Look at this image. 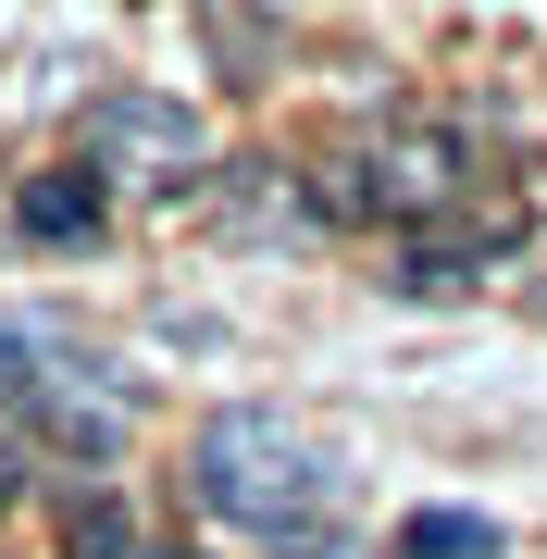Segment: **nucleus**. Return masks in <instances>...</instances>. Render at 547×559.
I'll use <instances>...</instances> for the list:
<instances>
[{
	"label": "nucleus",
	"instance_id": "obj_1",
	"mask_svg": "<svg viewBox=\"0 0 547 559\" xmlns=\"http://www.w3.org/2000/svg\"><path fill=\"white\" fill-rule=\"evenodd\" d=\"M187 498H200L212 535H237L262 559H348V535H336L348 460L274 399H237V411H212L187 436Z\"/></svg>",
	"mask_w": 547,
	"mask_h": 559
},
{
	"label": "nucleus",
	"instance_id": "obj_2",
	"mask_svg": "<svg viewBox=\"0 0 547 559\" xmlns=\"http://www.w3.org/2000/svg\"><path fill=\"white\" fill-rule=\"evenodd\" d=\"M75 162L112 187H138V200H175V187H200L212 175V124L175 100V87H100L87 100V124H75Z\"/></svg>",
	"mask_w": 547,
	"mask_h": 559
},
{
	"label": "nucleus",
	"instance_id": "obj_3",
	"mask_svg": "<svg viewBox=\"0 0 547 559\" xmlns=\"http://www.w3.org/2000/svg\"><path fill=\"white\" fill-rule=\"evenodd\" d=\"M361 175H373V224H424V212H461L473 150H461V124L399 112L385 138H361Z\"/></svg>",
	"mask_w": 547,
	"mask_h": 559
},
{
	"label": "nucleus",
	"instance_id": "obj_4",
	"mask_svg": "<svg viewBox=\"0 0 547 559\" xmlns=\"http://www.w3.org/2000/svg\"><path fill=\"white\" fill-rule=\"evenodd\" d=\"M13 423L38 448H62V460H124V436H138V423H124V373H62V360L25 385Z\"/></svg>",
	"mask_w": 547,
	"mask_h": 559
},
{
	"label": "nucleus",
	"instance_id": "obj_5",
	"mask_svg": "<svg viewBox=\"0 0 547 559\" xmlns=\"http://www.w3.org/2000/svg\"><path fill=\"white\" fill-rule=\"evenodd\" d=\"M100 224H112V187L87 162H50V175L13 187V237H38V249H87Z\"/></svg>",
	"mask_w": 547,
	"mask_h": 559
},
{
	"label": "nucleus",
	"instance_id": "obj_6",
	"mask_svg": "<svg viewBox=\"0 0 547 559\" xmlns=\"http://www.w3.org/2000/svg\"><path fill=\"white\" fill-rule=\"evenodd\" d=\"M399 559H510V535L486 510H411L399 522Z\"/></svg>",
	"mask_w": 547,
	"mask_h": 559
},
{
	"label": "nucleus",
	"instance_id": "obj_7",
	"mask_svg": "<svg viewBox=\"0 0 547 559\" xmlns=\"http://www.w3.org/2000/svg\"><path fill=\"white\" fill-rule=\"evenodd\" d=\"M498 249H510V224H486L473 249H399V274H385V286H399V299H461L473 261H498Z\"/></svg>",
	"mask_w": 547,
	"mask_h": 559
},
{
	"label": "nucleus",
	"instance_id": "obj_8",
	"mask_svg": "<svg viewBox=\"0 0 547 559\" xmlns=\"http://www.w3.org/2000/svg\"><path fill=\"white\" fill-rule=\"evenodd\" d=\"M212 50L224 62H274V13L262 0H212Z\"/></svg>",
	"mask_w": 547,
	"mask_h": 559
},
{
	"label": "nucleus",
	"instance_id": "obj_9",
	"mask_svg": "<svg viewBox=\"0 0 547 559\" xmlns=\"http://www.w3.org/2000/svg\"><path fill=\"white\" fill-rule=\"evenodd\" d=\"M50 373V336H25V323H0V411H25V385Z\"/></svg>",
	"mask_w": 547,
	"mask_h": 559
},
{
	"label": "nucleus",
	"instance_id": "obj_10",
	"mask_svg": "<svg viewBox=\"0 0 547 559\" xmlns=\"http://www.w3.org/2000/svg\"><path fill=\"white\" fill-rule=\"evenodd\" d=\"M13 498H25V448L0 436V510H13Z\"/></svg>",
	"mask_w": 547,
	"mask_h": 559
},
{
	"label": "nucleus",
	"instance_id": "obj_11",
	"mask_svg": "<svg viewBox=\"0 0 547 559\" xmlns=\"http://www.w3.org/2000/svg\"><path fill=\"white\" fill-rule=\"evenodd\" d=\"M138 559H200V547H138Z\"/></svg>",
	"mask_w": 547,
	"mask_h": 559
}]
</instances>
